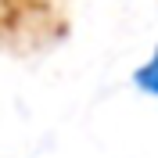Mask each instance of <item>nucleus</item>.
I'll return each instance as SVG.
<instances>
[{"mask_svg": "<svg viewBox=\"0 0 158 158\" xmlns=\"http://www.w3.org/2000/svg\"><path fill=\"white\" fill-rule=\"evenodd\" d=\"M133 83H137L144 94H151V97H158V47L155 54L148 58V65L144 69H137V76H133Z\"/></svg>", "mask_w": 158, "mask_h": 158, "instance_id": "f257e3e1", "label": "nucleus"}]
</instances>
